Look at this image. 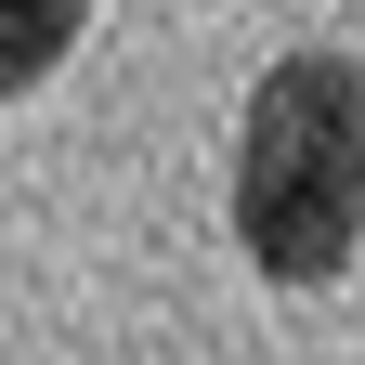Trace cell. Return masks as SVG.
Segmentation results:
<instances>
[{"mask_svg":"<svg viewBox=\"0 0 365 365\" xmlns=\"http://www.w3.org/2000/svg\"><path fill=\"white\" fill-rule=\"evenodd\" d=\"M235 248L274 287H327L365 248V66L287 53L235 118Z\"/></svg>","mask_w":365,"mask_h":365,"instance_id":"obj_1","label":"cell"},{"mask_svg":"<svg viewBox=\"0 0 365 365\" xmlns=\"http://www.w3.org/2000/svg\"><path fill=\"white\" fill-rule=\"evenodd\" d=\"M91 0H0V91H39L66 53H78Z\"/></svg>","mask_w":365,"mask_h":365,"instance_id":"obj_2","label":"cell"}]
</instances>
